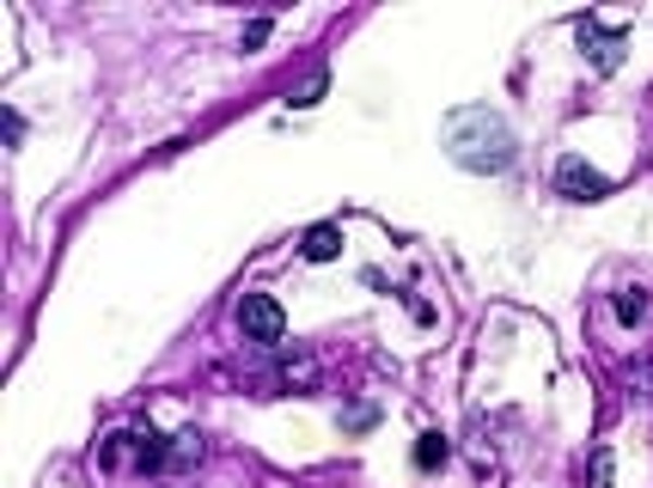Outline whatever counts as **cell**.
Returning a JSON list of instances; mask_svg holds the SVG:
<instances>
[{"label":"cell","instance_id":"obj_1","mask_svg":"<svg viewBox=\"0 0 653 488\" xmlns=\"http://www.w3.org/2000/svg\"><path fill=\"white\" fill-rule=\"evenodd\" d=\"M446 152L458 159L465 171H507L519 159V141H514V129L495 117L489 105H458L446 117Z\"/></svg>","mask_w":653,"mask_h":488},{"label":"cell","instance_id":"obj_2","mask_svg":"<svg viewBox=\"0 0 653 488\" xmlns=\"http://www.w3.org/2000/svg\"><path fill=\"white\" fill-rule=\"evenodd\" d=\"M238 330H245L250 342H263V349H281L287 312H281V300H269V293H245V300H238Z\"/></svg>","mask_w":653,"mask_h":488},{"label":"cell","instance_id":"obj_3","mask_svg":"<svg viewBox=\"0 0 653 488\" xmlns=\"http://www.w3.org/2000/svg\"><path fill=\"white\" fill-rule=\"evenodd\" d=\"M556 190L568 202H605L611 178H605V171H592L587 159H562V166H556Z\"/></svg>","mask_w":653,"mask_h":488},{"label":"cell","instance_id":"obj_4","mask_svg":"<svg viewBox=\"0 0 653 488\" xmlns=\"http://www.w3.org/2000/svg\"><path fill=\"white\" fill-rule=\"evenodd\" d=\"M580 49L592 56L599 74H617L623 68V30H605L599 19H580Z\"/></svg>","mask_w":653,"mask_h":488},{"label":"cell","instance_id":"obj_5","mask_svg":"<svg viewBox=\"0 0 653 488\" xmlns=\"http://www.w3.org/2000/svg\"><path fill=\"white\" fill-rule=\"evenodd\" d=\"M281 385H287V391H318V354L287 349L281 354Z\"/></svg>","mask_w":653,"mask_h":488},{"label":"cell","instance_id":"obj_6","mask_svg":"<svg viewBox=\"0 0 653 488\" xmlns=\"http://www.w3.org/2000/svg\"><path fill=\"white\" fill-rule=\"evenodd\" d=\"M299 251H306V263H330V257H343V227H330V220H324V227H311Z\"/></svg>","mask_w":653,"mask_h":488},{"label":"cell","instance_id":"obj_7","mask_svg":"<svg viewBox=\"0 0 653 488\" xmlns=\"http://www.w3.org/2000/svg\"><path fill=\"white\" fill-rule=\"evenodd\" d=\"M446 457H452V446L440 440V434H421V440H416V471H440Z\"/></svg>","mask_w":653,"mask_h":488},{"label":"cell","instance_id":"obj_8","mask_svg":"<svg viewBox=\"0 0 653 488\" xmlns=\"http://www.w3.org/2000/svg\"><path fill=\"white\" fill-rule=\"evenodd\" d=\"M202 457V434H177L172 440V457H165V471H189Z\"/></svg>","mask_w":653,"mask_h":488},{"label":"cell","instance_id":"obj_9","mask_svg":"<svg viewBox=\"0 0 653 488\" xmlns=\"http://www.w3.org/2000/svg\"><path fill=\"white\" fill-rule=\"evenodd\" d=\"M617 318H623V324H641V318H648V293H641V288H623V293H617Z\"/></svg>","mask_w":653,"mask_h":488},{"label":"cell","instance_id":"obj_10","mask_svg":"<svg viewBox=\"0 0 653 488\" xmlns=\"http://www.w3.org/2000/svg\"><path fill=\"white\" fill-rule=\"evenodd\" d=\"M587 488H611V446H592V464H587Z\"/></svg>","mask_w":653,"mask_h":488},{"label":"cell","instance_id":"obj_11","mask_svg":"<svg viewBox=\"0 0 653 488\" xmlns=\"http://www.w3.org/2000/svg\"><path fill=\"white\" fill-rule=\"evenodd\" d=\"M373 422H379V410H373V403H355V410L343 415V427H348V434H367Z\"/></svg>","mask_w":653,"mask_h":488},{"label":"cell","instance_id":"obj_12","mask_svg":"<svg viewBox=\"0 0 653 488\" xmlns=\"http://www.w3.org/2000/svg\"><path fill=\"white\" fill-rule=\"evenodd\" d=\"M324 86H330L324 74H311L306 86H299V98H294V105H299V110H311V105H318V98H324Z\"/></svg>","mask_w":653,"mask_h":488},{"label":"cell","instance_id":"obj_13","mask_svg":"<svg viewBox=\"0 0 653 488\" xmlns=\"http://www.w3.org/2000/svg\"><path fill=\"white\" fill-rule=\"evenodd\" d=\"M269 30H275V25H269V19H250V25H245V49L269 44Z\"/></svg>","mask_w":653,"mask_h":488}]
</instances>
